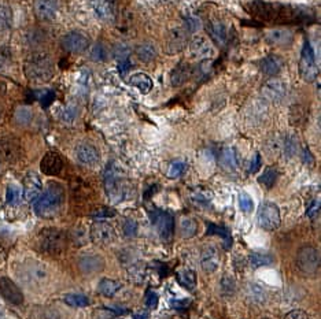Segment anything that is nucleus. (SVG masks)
<instances>
[{"label":"nucleus","instance_id":"c9c22d12","mask_svg":"<svg viewBox=\"0 0 321 319\" xmlns=\"http://www.w3.org/2000/svg\"><path fill=\"white\" fill-rule=\"evenodd\" d=\"M109 58V51L105 44L96 43L89 51V59L92 62H105Z\"/></svg>","mask_w":321,"mask_h":319},{"label":"nucleus","instance_id":"7ed1b4c3","mask_svg":"<svg viewBox=\"0 0 321 319\" xmlns=\"http://www.w3.org/2000/svg\"><path fill=\"white\" fill-rule=\"evenodd\" d=\"M23 73L33 83H48L55 74V66L48 54L33 52L23 63Z\"/></svg>","mask_w":321,"mask_h":319},{"label":"nucleus","instance_id":"5fc2aeb1","mask_svg":"<svg viewBox=\"0 0 321 319\" xmlns=\"http://www.w3.org/2000/svg\"><path fill=\"white\" fill-rule=\"evenodd\" d=\"M8 21H10V11L4 7H0V28L6 26Z\"/></svg>","mask_w":321,"mask_h":319},{"label":"nucleus","instance_id":"4d7b16f0","mask_svg":"<svg viewBox=\"0 0 321 319\" xmlns=\"http://www.w3.org/2000/svg\"><path fill=\"white\" fill-rule=\"evenodd\" d=\"M188 304H189L188 300H187V302H185V300H183V302H173L172 303L173 307L178 308V310H181V308H185L187 306H188Z\"/></svg>","mask_w":321,"mask_h":319},{"label":"nucleus","instance_id":"8fccbe9b","mask_svg":"<svg viewBox=\"0 0 321 319\" xmlns=\"http://www.w3.org/2000/svg\"><path fill=\"white\" fill-rule=\"evenodd\" d=\"M146 306L151 310H155L158 306V295L153 291H149L146 293Z\"/></svg>","mask_w":321,"mask_h":319},{"label":"nucleus","instance_id":"2eb2a0df","mask_svg":"<svg viewBox=\"0 0 321 319\" xmlns=\"http://www.w3.org/2000/svg\"><path fill=\"white\" fill-rule=\"evenodd\" d=\"M187 45V32L185 29L176 28L172 29L165 40V48L167 54H178Z\"/></svg>","mask_w":321,"mask_h":319},{"label":"nucleus","instance_id":"cd10ccee","mask_svg":"<svg viewBox=\"0 0 321 319\" xmlns=\"http://www.w3.org/2000/svg\"><path fill=\"white\" fill-rule=\"evenodd\" d=\"M135 54L138 56L139 61L144 62V63H149L153 62L157 58V47L154 45V43L151 41H144L135 48Z\"/></svg>","mask_w":321,"mask_h":319},{"label":"nucleus","instance_id":"c756f323","mask_svg":"<svg viewBox=\"0 0 321 319\" xmlns=\"http://www.w3.org/2000/svg\"><path fill=\"white\" fill-rule=\"evenodd\" d=\"M176 278H177L178 284L183 288H185L187 291H194L195 286H196V274L192 270L185 269L178 271Z\"/></svg>","mask_w":321,"mask_h":319},{"label":"nucleus","instance_id":"f8f14e48","mask_svg":"<svg viewBox=\"0 0 321 319\" xmlns=\"http://www.w3.org/2000/svg\"><path fill=\"white\" fill-rule=\"evenodd\" d=\"M153 223L157 227V230L160 233V238L163 241H170L173 236V230H174V218L170 213L167 211H154V214L151 216Z\"/></svg>","mask_w":321,"mask_h":319},{"label":"nucleus","instance_id":"680f3d73","mask_svg":"<svg viewBox=\"0 0 321 319\" xmlns=\"http://www.w3.org/2000/svg\"><path fill=\"white\" fill-rule=\"evenodd\" d=\"M0 115H1V112H0Z\"/></svg>","mask_w":321,"mask_h":319},{"label":"nucleus","instance_id":"f3484780","mask_svg":"<svg viewBox=\"0 0 321 319\" xmlns=\"http://www.w3.org/2000/svg\"><path fill=\"white\" fill-rule=\"evenodd\" d=\"M261 94L269 102H280L287 95V85L280 80L272 78L262 85Z\"/></svg>","mask_w":321,"mask_h":319},{"label":"nucleus","instance_id":"b1692460","mask_svg":"<svg viewBox=\"0 0 321 319\" xmlns=\"http://www.w3.org/2000/svg\"><path fill=\"white\" fill-rule=\"evenodd\" d=\"M206 32H207V34L210 36L216 44L224 45L227 43V29H225V26L220 21H217V19L209 21L207 25H206Z\"/></svg>","mask_w":321,"mask_h":319},{"label":"nucleus","instance_id":"13d9d810","mask_svg":"<svg viewBox=\"0 0 321 319\" xmlns=\"http://www.w3.org/2000/svg\"><path fill=\"white\" fill-rule=\"evenodd\" d=\"M135 319H149V315L147 314H136L135 317H133Z\"/></svg>","mask_w":321,"mask_h":319},{"label":"nucleus","instance_id":"473e14b6","mask_svg":"<svg viewBox=\"0 0 321 319\" xmlns=\"http://www.w3.org/2000/svg\"><path fill=\"white\" fill-rule=\"evenodd\" d=\"M277 177H279V171H277L276 167L269 166V167H266L265 171L262 173V176L258 178V182H260L261 185H264L266 189H271V188L276 184Z\"/></svg>","mask_w":321,"mask_h":319},{"label":"nucleus","instance_id":"dca6fc26","mask_svg":"<svg viewBox=\"0 0 321 319\" xmlns=\"http://www.w3.org/2000/svg\"><path fill=\"white\" fill-rule=\"evenodd\" d=\"M58 12V0H36L34 15L41 22H50L55 19Z\"/></svg>","mask_w":321,"mask_h":319},{"label":"nucleus","instance_id":"412c9836","mask_svg":"<svg viewBox=\"0 0 321 319\" xmlns=\"http://www.w3.org/2000/svg\"><path fill=\"white\" fill-rule=\"evenodd\" d=\"M189 52H191V55L195 56V58H199V59L209 58V56L213 55V47L207 41V39L202 37V36H196L189 43Z\"/></svg>","mask_w":321,"mask_h":319},{"label":"nucleus","instance_id":"2f4dec72","mask_svg":"<svg viewBox=\"0 0 321 319\" xmlns=\"http://www.w3.org/2000/svg\"><path fill=\"white\" fill-rule=\"evenodd\" d=\"M178 230H180V236L183 238H191L196 234L198 231V225H196V220L192 218H183L180 220V225H178Z\"/></svg>","mask_w":321,"mask_h":319},{"label":"nucleus","instance_id":"f704fd0d","mask_svg":"<svg viewBox=\"0 0 321 319\" xmlns=\"http://www.w3.org/2000/svg\"><path fill=\"white\" fill-rule=\"evenodd\" d=\"M275 262V258L269 255V253H260V252H254L250 255V264L253 267H262V266H268V264H272Z\"/></svg>","mask_w":321,"mask_h":319},{"label":"nucleus","instance_id":"864d4df0","mask_svg":"<svg viewBox=\"0 0 321 319\" xmlns=\"http://www.w3.org/2000/svg\"><path fill=\"white\" fill-rule=\"evenodd\" d=\"M284 319H309V317H308V314L301 310H294L291 313H288Z\"/></svg>","mask_w":321,"mask_h":319},{"label":"nucleus","instance_id":"5701e85b","mask_svg":"<svg viewBox=\"0 0 321 319\" xmlns=\"http://www.w3.org/2000/svg\"><path fill=\"white\" fill-rule=\"evenodd\" d=\"M200 264L205 273H214L218 269L220 264V255L217 252L216 248L207 247L205 251L202 252V259H200Z\"/></svg>","mask_w":321,"mask_h":319},{"label":"nucleus","instance_id":"1a4fd4ad","mask_svg":"<svg viewBox=\"0 0 321 319\" xmlns=\"http://www.w3.org/2000/svg\"><path fill=\"white\" fill-rule=\"evenodd\" d=\"M89 237L92 242H95L96 245H110L116 240V230L114 227L106 222V220H96L91 226V230H89Z\"/></svg>","mask_w":321,"mask_h":319},{"label":"nucleus","instance_id":"f03ea898","mask_svg":"<svg viewBox=\"0 0 321 319\" xmlns=\"http://www.w3.org/2000/svg\"><path fill=\"white\" fill-rule=\"evenodd\" d=\"M65 204V189L58 182H50L44 193L34 200V213L41 218H54Z\"/></svg>","mask_w":321,"mask_h":319},{"label":"nucleus","instance_id":"052dcab7","mask_svg":"<svg viewBox=\"0 0 321 319\" xmlns=\"http://www.w3.org/2000/svg\"><path fill=\"white\" fill-rule=\"evenodd\" d=\"M0 319H3V310H1V306H0Z\"/></svg>","mask_w":321,"mask_h":319},{"label":"nucleus","instance_id":"a211bd4d","mask_svg":"<svg viewBox=\"0 0 321 319\" xmlns=\"http://www.w3.org/2000/svg\"><path fill=\"white\" fill-rule=\"evenodd\" d=\"M76 158L81 163L85 166H95L99 163L100 154L98 148L88 143H80L76 147Z\"/></svg>","mask_w":321,"mask_h":319},{"label":"nucleus","instance_id":"e2e57ef3","mask_svg":"<svg viewBox=\"0 0 321 319\" xmlns=\"http://www.w3.org/2000/svg\"><path fill=\"white\" fill-rule=\"evenodd\" d=\"M264 319H268V318H264Z\"/></svg>","mask_w":321,"mask_h":319},{"label":"nucleus","instance_id":"49530a36","mask_svg":"<svg viewBox=\"0 0 321 319\" xmlns=\"http://www.w3.org/2000/svg\"><path fill=\"white\" fill-rule=\"evenodd\" d=\"M34 95L37 96V99L41 102V105L44 106V107H47V106L50 105L51 102L54 100V98H55L54 92H51L48 89H44V91H41V92H36Z\"/></svg>","mask_w":321,"mask_h":319},{"label":"nucleus","instance_id":"a19ab883","mask_svg":"<svg viewBox=\"0 0 321 319\" xmlns=\"http://www.w3.org/2000/svg\"><path fill=\"white\" fill-rule=\"evenodd\" d=\"M92 4H94L95 11H96V14H98L100 18H103V19L110 18L111 10L109 3H106L105 0H94Z\"/></svg>","mask_w":321,"mask_h":319},{"label":"nucleus","instance_id":"f257e3e1","mask_svg":"<svg viewBox=\"0 0 321 319\" xmlns=\"http://www.w3.org/2000/svg\"><path fill=\"white\" fill-rule=\"evenodd\" d=\"M247 8L253 17L268 22L301 23L308 22L310 18V12H306L304 8L265 0H254Z\"/></svg>","mask_w":321,"mask_h":319},{"label":"nucleus","instance_id":"de8ad7c7","mask_svg":"<svg viewBox=\"0 0 321 319\" xmlns=\"http://www.w3.org/2000/svg\"><path fill=\"white\" fill-rule=\"evenodd\" d=\"M87 231L83 227H78V229H74L73 231V241L76 245H84L87 242Z\"/></svg>","mask_w":321,"mask_h":319},{"label":"nucleus","instance_id":"603ef678","mask_svg":"<svg viewBox=\"0 0 321 319\" xmlns=\"http://www.w3.org/2000/svg\"><path fill=\"white\" fill-rule=\"evenodd\" d=\"M261 166H262V159H261V155L260 154H255L253 156V159L250 162V167H249V173L251 174H254L257 171L260 170Z\"/></svg>","mask_w":321,"mask_h":319},{"label":"nucleus","instance_id":"9b49d317","mask_svg":"<svg viewBox=\"0 0 321 319\" xmlns=\"http://www.w3.org/2000/svg\"><path fill=\"white\" fill-rule=\"evenodd\" d=\"M89 44V37L83 32H69L61 40L62 48L69 54H81L87 51Z\"/></svg>","mask_w":321,"mask_h":319},{"label":"nucleus","instance_id":"aec40b11","mask_svg":"<svg viewBox=\"0 0 321 319\" xmlns=\"http://www.w3.org/2000/svg\"><path fill=\"white\" fill-rule=\"evenodd\" d=\"M43 192V184L40 181L39 176L30 171L26 174L25 180H23V193H25V199L28 202H34L39 198Z\"/></svg>","mask_w":321,"mask_h":319},{"label":"nucleus","instance_id":"a18cd8bd","mask_svg":"<svg viewBox=\"0 0 321 319\" xmlns=\"http://www.w3.org/2000/svg\"><path fill=\"white\" fill-rule=\"evenodd\" d=\"M113 55L116 56L117 59H120V62L122 61H128V56H129V48L127 45L124 44H117L114 47V51H113Z\"/></svg>","mask_w":321,"mask_h":319},{"label":"nucleus","instance_id":"0eeeda50","mask_svg":"<svg viewBox=\"0 0 321 319\" xmlns=\"http://www.w3.org/2000/svg\"><path fill=\"white\" fill-rule=\"evenodd\" d=\"M299 74L306 83H313L319 76V67L316 65L315 51L308 41L302 47V52L299 58Z\"/></svg>","mask_w":321,"mask_h":319},{"label":"nucleus","instance_id":"c85d7f7f","mask_svg":"<svg viewBox=\"0 0 321 319\" xmlns=\"http://www.w3.org/2000/svg\"><path fill=\"white\" fill-rule=\"evenodd\" d=\"M129 83L133 87H136V88L142 92L143 95H147L153 89L154 87V84H153V80L147 76V74H144V73H136V74H133L131 80H129Z\"/></svg>","mask_w":321,"mask_h":319},{"label":"nucleus","instance_id":"4c0bfd02","mask_svg":"<svg viewBox=\"0 0 321 319\" xmlns=\"http://www.w3.org/2000/svg\"><path fill=\"white\" fill-rule=\"evenodd\" d=\"M207 234H218V236H221L224 238V242H225V248L231 247V241H232L231 240V233L225 227L209 223V226H207Z\"/></svg>","mask_w":321,"mask_h":319},{"label":"nucleus","instance_id":"ddd939ff","mask_svg":"<svg viewBox=\"0 0 321 319\" xmlns=\"http://www.w3.org/2000/svg\"><path fill=\"white\" fill-rule=\"evenodd\" d=\"M0 295H1V297H4L7 302L15 304V306H19V304L23 303L22 291L8 277H1L0 278Z\"/></svg>","mask_w":321,"mask_h":319},{"label":"nucleus","instance_id":"72a5a7b5","mask_svg":"<svg viewBox=\"0 0 321 319\" xmlns=\"http://www.w3.org/2000/svg\"><path fill=\"white\" fill-rule=\"evenodd\" d=\"M63 302L66 303L67 306L76 308H83L89 306V299L85 295H80V293H69L63 296Z\"/></svg>","mask_w":321,"mask_h":319},{"label":"nucleus","instance_id":"20e7f679","mask_svg":"<svg viewBox=\"0 0 321 319\" xmlns=\"http://www.w3.org/2000/svg\"><path fill=\"white\" fill-rule=\"evenodd\" d=\"M103 181H105L106 193L111 200V203H120L124 199H127L129 185L122 177L121 170L116 163L107 165Z\"/></svg>","mask_w":321,"mask_h":319},{"label":"nucleus","instance_id":"4be33fe9","mask_svg":"<svg viewBox=\"0 0 321 319\" xmlns=\"http://www.w3.org/2000/svg\"><path fill=\"white\" fill-rule=\"evenodd\" d=\"M266 41L271 45H277V47L290 45L293 43V33L288 29H273L266 33Z\"/></svg>","mask_w":321,"mask_h":319},{"label":"nucleus","instance_id":"9d476101","mask_svg":"<svg viewBox=\"0 0 321 319\" xmlns=\"http://www.w3.org/2000/svg\"><path fill=\"white\" fill-rule=\"evenodd\" d=\"M23 149L21 145V141L12 136L0 138V159L14 163L22 158Z\"/></svg>","mask_w":321,"mask_h":319},{"label":"nucleus","instance_id":"7c9ffc66","mask_svg":"<svg viewBox=\"0 0 321 319\" xmlns=\"http://www.w3.org/2000/svg\"><path fill=\"white\" fill-rule=\"evenodd\" d=\"M120 289H121V284L118 281L110 280V278H103L98 285V292L106 297L114 296Z\"/></svg>","mask_w":321,"mask_h":319},{"label":"nucleus","instance_id":"4468645a","mask_svg":"<svg viewBox=\"0 0 321 319\" xmlns=\"http://www.w3.org/2000/svg\"><path fill=\"white\" fill-rule=\"evenodd\" d=\"M65 162L62 159V156L55 151H50L43 156V159L40 162V169L44 173L45 176L55 177L61 174L63 170Z\"/></svg>","mask_w":321,"mask_h":319},{"label":"nucleus","instance_id":"e433bc0d","mask_svg":"<svg viewBox=\"0 0 321 319\" xmlns=\"http://www.w3.org/2000/svg\"><path fill=\"white\" fill-rule=\"evenodd\" d=\"M33 118V112L29 110L28 107H21L15 111L14 114V122L19 125V126H25V125H29L30 121Z\"/></svg>","mask_w":321,"mask_h":319},{"label":"nucleus","instance_id":"37998d69","mask_svg":"<svg viewBox=\"0 0 321 319\" xmlns=\"http://www.w3.org/2000/svg\"><path fill=\"white\" fill-rule=\"evenodd\" d=\"M122 231L127 237H135L138 234V222L133 219H127L122 223Z\"/></svg>","mask_w":321,"mask_h":319},{"label":"nucleus","instance_id":"39448f33","mask_svg":"<svg viewBox=\"0 0 321 319\" xmlns=\"http://www.w3.org/2000/svg\"><path fill=\"white\" fill-rule=\"evenodd\" d=\"M66 233L61 229L48 227L43 229L37 236V249L45 255H59L66 249Z\"/></svg>","mask_w":321,"mask_h":319},{"label":"nucleus","instance_id":"ea45409f","mask_svg":"<svg viewBox=\"0 0 321 319\" xmlns=\"http://www.w3.org/2000/svg\"><path fill=\"white\" fill-rule=\"evenodd\" d=\"M77 107L74 105H69L66 106L61 112V119L63 123H67V125H72L73 122L76 121L77 118Z\"/></svg>","mask_w":321,"mask_h":319},{"label":"nucleus","instance_id":"09e8293b","mask_svg":"<svg viewBox=\"0 0 321 319\" xmlns=\"http://www.w3.org/2000/svg\"><path fill=\"white\" fill-rule=\"evenodd\" d=\"M200 28V21L195 17H188L185 19V32L194 33Z\"/></svg>","mask_w":321,"mask_h":319},{"label":"nucleus","instance_id":"423d86ee","mask_svg":"<svg viewBox=\"0 0 321 319\" xmlns=\"http://www.w3.org/2000/svg\"><path fill=\"white\" fill-rule=\"evenodd\" d=\"M297 267L305 275H316L320 270V251L315 247L301 248L297 253Z\"/></svg>","mask_w":321,"mask_h":319},{"label":"nucleus","instance_id":"bb28decb","mask_svg":"<svg viewBox=\"0 0 321 319\" xmlns=\"http://www.w3.org/2000/svg\"><path fill=\"white\" fill-rule=\"evenodd\" d=\"M218 162H220V166H221L222 170L228 171V173H233L236 171L238 169V158H236V154L233 148H224L220 152V156H218Z\"/></svg>","mask_w":321,"mask_h":319},{"label":"nucleus","instance_id":"6e6552de","mask_svg":"<svg viewBox=\"0 0 321 319\" xmlns=\"http://www.w3.org/2000/svg\"><path fill=\"white\" fill-rule=\"evenodd\" d=\"M258 225L265 229V230H276L280 226L282 218H280V211L276 204L272 202H265L261 204L258 214H257Z\"/></svg>","mask_w":321,"mask_h":319},{"label":"nucleus","instance_id":"c03bdc74","mask_svg":"<svg viewBox=\"0 0 321 319\" xmlns=\"http://www.w3.org/2000/svg\"><path fill=\"white\" fill-rule=\"evenodd\" d=\"M239 206H240V210L244 211V213H250L251 210L254 209L253 200H251V198H250L249 195H246V193L239 195Z\"/></svg>","mask_w":321,"mask_h":319},{"label":"nucleus","instance_id":"393cba45","mask_svg":"<svg viewBox=\"0 0 321 319\" xmlns=\"http://www.w3.org/2000/svg\"><path fill=\"white\" fill-rule=\"evenodd\" d=\"M192 74V69L189 66L188 63H178L177 67H174L170 73V84L172 87H181L184 84L188 81Z\"/></svg>","mask_w":321,"mask_h":319},{"label":"nucleus","instance_id":"79ce46f5","mask_svg":"<svg viewBox=\"0 0 321 319\" xmlns=\"http://www.w3.org/2000/svg\"><path fill=\"white\" fill-rule=\"evenodd\" d=\"M6 199L7 203L10 206H15V204L19 203L21 200V189L15 185H10L7 188V193H6Z\"/></svg>","mask_w":321,"mask_h":319},{"label":"nucleus","instance_id":"6e6d98bb","mask_svg":"<svg viewBox=\"0 0 321 319\" xmlns=\"http://www.w3.org/2000/svg\"><path fill=\"white\" fill-rule=\"evenodd\" d=\"M320 213V202H313V204L310 206L309 210L306 211V215L309 216V218H315Z\"/></svg>","mask_w":321,"mask_h":319},{"label":"nucleus","instance_id":"a878e982","mask_svg":"<svg viewBox=\"0 0 321 319\" xmlns=\"http://www.w3.org/2000/svg\"><path fill=\"white\" fill-rule=\"evenodd\" d=\"M283 66H284V63H283L282 59L277 55L265 56L260 63L261 72L264 73L265 76H269V77L277 76L279 73L282 72Z\"/></svg>","mask_w":321,"mask_h":319},{"label":"nucleus","instance_id":"58836bf2","mask_svg":"<svg viewBox=\"0 0 321 319\" xmlns=\"http://www.w3.org/2000/svg\"><path fill=\"white\" fill-rule=\"evenodd\" d=\"M185 169H187V163L185 162H183V160H174L167 167V178H178L185 171Z\"/></svg>","mask_w":321,"mask_h":319},{"label":"nucleus","instance_id":"bf43d9fd","mask_svg":"<svg viewBox=\"0 0 321 319\" xmlns=\"http://www.w3.org/2000/svg\"><path fill=\"white\" fill-rule=\"evenodd\" d=\"M105 1H106V3H109V4H114L117 0H105Z\"/></svg>","mask_w":321,"mask_h":319},{"label":"nucleus","instance_id":"3c124183","mask_svg":"<svg viewBox=\"0 0 321 319\" xmlns=\"http://www.w3.org/2000/svg\"><path fill=\"white\" fill-rule=\"evenodd\" d=\"M116 215V211L113 209H109V207H100V209H96V211H94V216H98V218H110V216H114Z\"/></svg>","mask_w":321,"mask_h":319},{"label":"nucleus","instance_id":"6ab92c4d","mask_svg":"<svg viewBox=\"0 0 321 319\" xmlns=\"http://www.w3.org/2000/svg\"><path fill=\"white\" fill-rule=\"evenodd\" d=\"M78 267L83 274H96L105 269V259L99 255H94V253L83 255L78 259Z\"/></svg>","mask_w":321,"mask_h":319}]
</instances>
